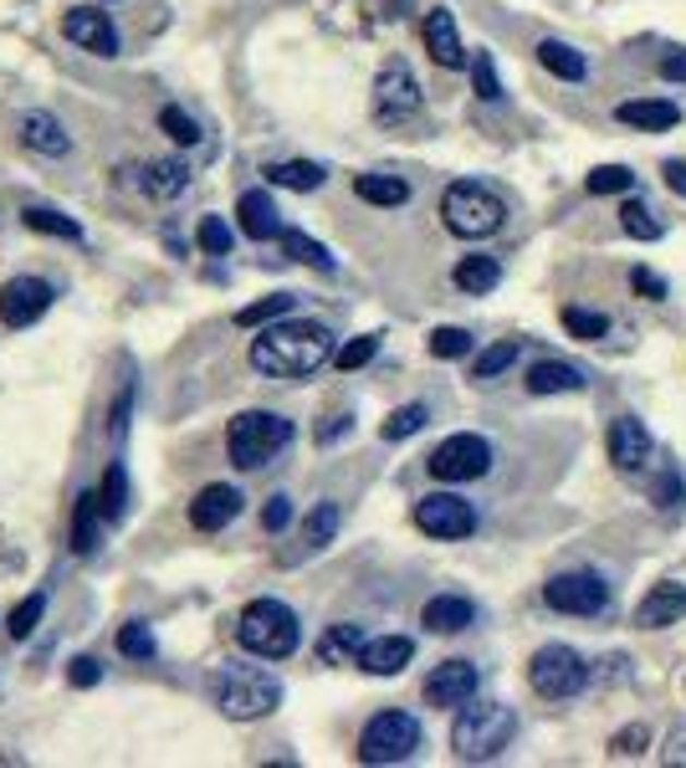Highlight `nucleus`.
I'll return each instance as SVG.
<instances>
[{
  "label": "nucleus",
  "mask_w": 686,
  "mask_h": 768,
  "mask_svg": "<svg viewBox=\"0 0 686 768\" xmlns=\"http://www.w3.org/2000/svg\"><path fill=\"white\" fill-rule=\"evenodd\" d=\"M420 737H425L420 718H410V712H374L359 733V764H405V758H416Z\"/></svg>",
  "instance_id": "nucleus-8"
},
{
  "label": "nucleus",
  "mask_w": 686,
  "mask_h": 768,
  "mask_svg": "<svg viewBox=\"0 0 686 768\" xmlns=\"http://www.w3.org/2000/svg\"><path fill=\"white\" fill-rule=\"evenodd\" d=\"M298 615L287 610L282 600H272V595H262V600H252L246 610H241V620H236V646L246 656H256V661H282V656L298 651Z\"/></svg>",
  "instance_id": "nucleus-4"
},
{
  "label": "nucleus",
  "mask_w": 686,
  "mask_h": 768,
  "mask_svg": "<svg viewBox=\"0 0 686 768\" xmlns=\"http://www.w3.org/2000/svg\"><path fill=\"white\" fill-rule=\"evenodd\" d=\"M98 523H108L103 497H98V492H83L77 507H72V553H93V549H98Z\"/></svg>",
  "instance_id": "nucleus-30"
},
{
  "label": "nucleus",
  "mask_w": 686,
  "mask_h": 768,
  "mask_svg": "<svg viewBox=\"0 0 686 768\" xmlns=\"http://www.w3.org/2000/svg\"><path fill=\"white\" fill-rule=\"evenodd\" d=\"M661 175H666V184L676 190V195H686V165H682V159H666V165H661Z\"/></svg>",
  "instance_id": "nucleus-58"
},
{
  "label": "nucleus",
  "mask_w": 686,
  "mask_h": 768,
  "mask_svg": "<svg viewBox=\"0 0 686 768\" xmlns=\"http://www.w3.org/2000/svg\"><path fill=\"white\" fill-rule=\"evenodd\" d=\"M420 83L416 72L405 68V62H385L380 77H374V118L380 123H405V118L420 113Z\"/></svg>",
  "instance_id": "nucleus-12"
},
{
  "label": "nucleus",
  "mask_w": 686,
  "mask_h": 768,
  "mask_svg": "<svg viewBox=\"0 0 686 768\" xmlns=\"http://www.w3.org/2000/svg\"><path fill=\"white\" fill-rule=\"evenodd\" d=\"M619 231L636 236V241H661V236H666V220H655V211L646 201H625L619 205Z\"/></svg>",
  "instance_id": "nucleus-35"
},
{
  "label": "nucleus",
  "mask_w": 686,
  "mask_h": 768,
  "mask_svg": "<svg viewBox=\"0 0 686 768\" xmlns=\"http://www.w3.org/2000/svg\"><path fill=\"white\" fill-rule=\"evenodd\" d=\"M564 328H569L574 338H585V344H600L604 334H610V317L604 313H589V308H564Z\"/></svg>",
  "instance_id": "nucleus-46"
},
{
  "label": "nucleus",
  "mask_w": 686,
  "mask_h": 768,
  "mask_svg": "<svg viewBox=\"0 0 686 768\" xmlns=\"http://www.w3.org/2000/svg\"><path fill=\"white\" fill-rule=\"evenodd\" d=\"M349 425H353V416H328L318 425V446H334L338 435H349Z\"/></svg>",
  "instance_id": "nucleus-56"
},
{
  "label": "nucleus",
  "mask_w": 686,
  "mask_h": 768,
  "mask_svg": "<svg viewBox=\"0 0 686 768\" xmlns=\"http://www.w3.org/2000/svg\"><path fill=\"white\" fill-rule=\"evenodd\" d=\"M615 118L625 129H640V134H666V129L682 123V108L671 98H630L615 108Z\"/></svg>",
  "instance_id": "nucleus-23"
},
{
  "label": "nucleus",
  "mask_w": 686,
  "mask_h": 768,
  "mask_svg": "<svg viewBox=\"0 0 686 768\" xmlns=\"http://www.w3.org/2000/svg\"><path fill=\"white\" fill-rule=\"evenodd\" d=\"M425 420H431L425 405H400V410H389V416H385L380 435H385V441H410L416 431H425Z\"/></svg>",
  "instance_id": "nucleus-42"
},
{
  "label": "nucleus",
  "mask_w": 686,
  "mask_h": 768,
  "mask_svg": "<svg viewBox=\"0 0 686 768\" xmlns=\"http://www.w3.org/2000/svg\"><path fill=\"white\" fill-rule=\"evenodd\" d=\"M129 410H134V384H129V389L118 395V405H113V425H108L113 441H123V431H129Z\"/></svg>",
  "instance_id": "nucleus-54"
},
{
  "label": "nucleus",
  "mask_w": 686,
  "mask_h": 768,
  "mask_svg": "<svg viewBox=\"0 0 686 768\" xmlns=\"http://www.w3.org/2000/svg\"><path fill=\"white\" fill-rule=\"evenodd\" d=\"M364 651V631L359 625H328L318 640V661L323 667H344V661H359Z\"/></svg>",
  "instance_id": "nucleus-31"
},
{
  "label": "nucleus",
  "mask_w": 686,
  "mask_h": 768,
  "mask_svg": "<svg viewBox=\"0 0 686 768\" xmlns=\"http://www.w3.org/2000/svg\"><path fill=\"white\" fill-rule=\"evenodd\" d=\"M236 226L241 236H252V241H282V211L272 201L267 190H241V201H236Z\"/></svg>",
  "instance_id": "nucleus-19"
},
{
  "label": "nucleus",
  "mask_w": 686,
  "mask_h": 768,
  "mask_svg": "<svg viewBox=\"0 0 686 768\" xmlns=\"http://www.w3.org/2000/svg\"><path fill=\"white\" fill-rule=\"evenodd\" d=\"M482 686V671L471 661H441V667L425 676V701L431 707H467Z\"/></svg>",
  "instance_id": "nucleus-17"
},
{
  "label": "nucleus",
  "mask_w": 686,
  "mask_h": 768,
  "mask_svg": "<svg viewBox=\"0 0 686 768\" xmlns=\"http://www.w3.org/2000/svg\"><path fill=\"white\" fill-rule=\"evenodd\" d=\"M585 190L589 195H630V190H636V175L625 165H600V169H589Z\"/></svg>",
  "instance_id": "nucleus-43"
},
{
  "label": "nucleus",
  "mask_w": 686,
  "mask_h": 768,
  "mask_svg": "<svg viewBox=\"0 0 686 768\" xmlns=\"http://www.w3.org/2000/svg\"><path fill=\"white\" fill-rule=\"evenodd\" d=\"M68 682H72V686H98V682H103V667H98V656H72V667H68Z\"/></svg>",
  "instance_id": "nucleus-52"
},
{
  "label": "nucleus",
  "mask_w": 686,
  "mask_h": 768,
  "mask_svg": "<svg viewBox=\"0 0 686 768\" xmlns=\"http://www.w3.org/2000/svg\"><path fill=\"white\" fill-rule=\"evenodd\" d=\"M374 353H380V334H364V338H349V344L334 353V364L338 369H364Z\"/></svg>",
  "instance_id": "nucleus-49"
},
{
  "label": "nucleus",
  "mask_w": 686,
  "mask_h": 768,
  "mask_svg": "<svg viewBox=\"0 0 686 768\" xmlns=\"http://www.w3.org/2000/svg\"><path fill=\"white\" fill-rule=\"evenodd\" d=\"M661 77H666V83H686V51L661 57Z\"/></svg>",
  "instance_id": "nucleus-57"
},
{
  "label": "nucleus",
  "mask_w": 686,
  "mask_h": 768,
  "mask_svg": "<svg viewBox=\"0 0 686 768\" xmlns=\"http://www.w3.org/2000/svg\"><path fill=\"white\" fill-rule=\"evenodd\" d=\"M51 283L47 277H32V272H21V277H11V283L0 287V323L5 328H32V323H41L51 308Z\"/></svg>",
  "instance_id": "nucleus-13"
},
{
  "label": "nucleus",
  "mask_w": 686,
  "mask_h": 768,
  "mask_svg": "<svg viewBox=\"0 0 686 768\" xmlns=\"http://www.w3.org/2000/svg\"><path fill=\"white\" fill-rule=\"evenodd\" d=\"M630 287H636L640 298H651V302H661V298L671 292L666 277H661V272H651V267H636V272H630Z\"/></svg>",
  "instance_id": "nucleus-51"
},
{
  "label": "nucleus",
  "mask_w": 686,
  "mask_h": 768,
  "mask_svg": "<svg viewBox=\"0 0 686 768\" xmlns=\"http://www.w3.org/2000/svg\"><path fill=\"white\" fill-rule=\"evenodd\" d=\"M682 615H686V585L682 579H661V585H651V595L636 604L640 631H666V625H676Z\"/></svg>",
  "instance_id": "nucleus-21"
},
{
  "label": "nucleus",
  "mask_w": 686,
  "mask_h": 768,
  "mask_svg": "<svg viewBox=\"0 0 686 768\" xmlns=\"http://www.w3.org/2000/svg\"><path fill=\"white\" fill-rule=\"evenodd\" d=\"M353 195L364 205H385V211H395V205L410 201V184L400 180V175H359L353 180Z\"/></svg>",
  "instance_id": "nucleus-32"
},
{
  "label": "nucleus",
  "mask_w": 686,
  "mask_h": 768,
  "mask_svg": "<svg viewBox=\"0 0 686 768\" xmlns=\"http://www.w3.org/2000/svg\"><path fill=\"white\" fill-rule=\"evenodd\" d=\"M292 435L298 425L277 410H246V416L231 420V431H226V452H231V467L241 471H262L277 452L292 446Z\"/></svg>",
  "instance_id": "nucleus-6"
},
{
  "label": "nucleus",
  "mask_w": 686,
  "mask_h": 768,
  "mask_svg": "<svg viewBox=\"0 0 686 768\" xmlns=\"http://www.w3.org/2000/svg\"><path fill=\"white\" fill-rule=\"evenodd\" d=\"M98 497H103V513H108V523H118L123 513H129V467H123V461H108Z\"/></svg>",
  "instance_id": "nucleus-37"
},
{
  "label": "nucleus",
  "mask_w": 686,
  "mask_h": 768,
  "mask_svg": "<svg viewBox=\"0 0 686 768\" xmlns=\"http://www.w3.org/2000/svg\"><path fill=\"white\" fill-rule=\"evenodd\" d=\"M262 175H267V184H277V190H298V195L323 190V180H328V169L313 165V159H282V165H267Z\"/></svg>",
  "instance_id": "nucleus-28"
},
{
  "label": "nucleus",
  "mask_w": 686,
  "mask_h": 768,
  "mask_svg": "<svg viewBox=\"0 0 686 768\" xmlns=\"http://www.w3.org/2000/svg\"><path fill=\"white\" fill-rule=\"evenodd\" d=\"M298 308V298L292 292H272V298H262V302H246L241 313H236V323L241 328H262V323H277V317H287Z\"/></svg>",
  "instance_id": "nucleus-39"
},
{
  "label": "nucleus",
  "mask_w": 686,
  "mask_h": 768,
  "mask_svg": "<svg viewBox=\"0 0 686 768\" xmlns=\"http://www.w3.org/2000/svg\"><path fill=\"white\" fill-rule=\"evenodd\" d=\"M287 523H292V497H267V507H262V528L267 533H287Z\"/></svg>",
  "instance_id": "nucleus-50"
},
{
  "label": "nucleus",
  "mask_w": 686,
  "mask_h": 768,
  "mask_svg": "<svg viewBox=\"0 0 686 768\" xmlns=\"http://www.w3.org/2000/svg\"><path fill=\"white\" fill-rule=\"evenodd\" d=\"M477 620V604L467 600V595H435V600H425V610H420V625L431 635H461Z\"/></svg>",
  "instance_id": "nucleus-24"
},
{
  "label": "nucleus",
  "mask_w": 686,
  "mask_h": 768,
  "mask_svg": "<svg viewBox=\"0 0 686 768\" xmlns=\"http://www.w3.org/2000/svg\"><path fill=\"white\" fill-rule=\"evenodd\" d=\"M425 349H431L435 359H467L471 334H467V328H435V334L425 338Z\"/></svg>",
  "instance_id": "nucleus-47"
},
{
  "label": "nucleus",
  "mask_w": 686,
  "mask_h": 768,
  "mask_svg": "<svg viewBox=\"0 0 686 768\" xmlns=\"http://www.w3.org/2000/svg\"><path fill=\"white\" fill-rule=\"evenodd\" d=\"M41 615H47V595L36 589V595H26V600L11 610V620H5V631H11V640H32L36 625H41Z\"/></svg>",
  "instance_id": "nucleus-41"
},
{
  "label": "nucleus",
  "mask_w": 686,
  "mask_h": 768,
  "mask_svg": "<svg viewBox=\"0 0 686 768\" xmlns=\"http://www.w3.org/2000/svg\"><path fill=\"white\" fill-rule=\"evenodd\" d=\"M513 737H518V712H513L507 701H477L471 697L467 707H456L452 748H456L461 764H492Z\"/></svg>",
  "instance_id": "nucleus-2"
},
{
  "label": "nucleus",
  "mask_w": 686,
  "mask_h": 768,
  "mask_svg": "<svg viewBox=\"0 0 686 768\" xmlns=\"http://www.w3.org/2000/svg\"><path fill=\"white\" fill-rule=\"evenodd\" d=\"M246 359H252V369L262 380H308V374H318L334 359V334H328V323L287 313L277 323H262V334L252 338Z\"/></svg>",
  "instance_id": "nucleus-1"
},
{
  "label": "nucleus",
  "mask_w": 686,
  "mask_h": 768,
  "mask_svg": "<svg viewBox=\"0 0 686 768\" xmlns=\"http://www.w3.org/2000/svg\"><path fill=\"white\" fill-rule=\"evenodd\" d=\"M338 523H344L338 502H318V507L302 518V553H323V549H328V543L338 538Z\"/></svg>",
  "instance_id": "nucleus-33"
},
{
  "label": "nucleus",
  "mask_w": 686,
  "mask_h": 768,
  "mask_svg": "<svg viewBox=\"0 0 686 768\" xmlns=\"http://www.w3.org/2000/svg\"><path fill=\"white\" fill-rule=\"evenodd\" d=\"M159 129H165L169 139H174V144H180V149H195V144H201V123H195V118L184 113V108H174V103H169V108H159Z\"/></svg>",
  "instance_id": "nucleus-45"
},
{
  "label": "nucleus",
  "mask_w": 686,
  "mask_h": 768,
  "mask_svg": "<svg viewBox=\"0 0 686 768\" xmlns=\"http://www.w3.org/2000/svg\"><path fill=\"white\" fill-rule=\"evenodd\" d=\"M471 93L482 103H503V83H497V62H492V51L477 47L471 57Z\"/></svg>",
  "instance_id": "nucleus-44"
},
{
  "label": "nucleus",
  "mask_w": 686,
  "mask_h": 768,
  "mask_svg": "<svg viewBox=\"0 0 686 768\" xmlns=\"http://www.w3.org/2000/svg\"><path fill=\"white\" fill-rule=\"evenodd\" d=\"M655 502H661V507H676V502H682V471H666V477H661V482H655Z\"/></svg>",
  "instance_id": "nucleus-53"
},
{
  "label": "nucleus",
  "mask_w": 686,
  "mask_h": 768,
  "mask_svg": "<svg viewBox=\"0 0 686 768\" xmlns=\"http://www.w3.org/2000/svg\"><path fill=\"white\" fill-rule=\"evenodd\" d=\"M118 656H129V661H154L159 656V640L144 620H129L123 631H118Z\"/></svg>",
  "instance_id": "nucleus-40"
},
{
  "label": "nucleus",
  "mask_w": 686,
  "mask_h": 768,
  "mask_svg": "<svg viewBox=\"0 0 686 768\" xmlns=\"http://www.w3.org/2000/svg\"><path fill=\"white\" fill-rule=\"evenodd\" d=\"M165 247H169V251H184V236L174 231V226H165Z\"/></svg>",
  "instance_id": "nucleus-59"
},
{
  "label": "nucleus",
  "mask_w": 686,
  "mask_h": 768,
  "mask_svg": "<svg viewBox=\"0 0 686 768\" xmlns=\"http://www.w3.org/2000/svg\"><path fill=\"white\" fill-rule=\"evenodd\" d=\"M452 283L467 292V298H486L492 287L503 283V267H497V256H461L452 272Z\"/></svg>",
  "instance_id": "nucleus-29"
},
{
  "label": "nucleus",
  "mask_w": 686,
  "mask_h": 768,
  "mask_svg": "<svg viewBox=\"0 0 686 768\" xmlns=\"http://www.w3.org/2000/svg\"><path fill=\"white\" fill-rule=\"evenodd\" d=\"M195 241H201L205 256H226L236 236H231V226H226L220 216H205V220H201V231H195Z\"/></svg>",
  "instance_id": "nucleus-48"
},
{
  "label": "nucleus",
  "mask_w": 686,
  "mask_h": 768,
  "mask_svg": "<svg viewBox=\"0 0 686 768\" xmlns=\"http://www.w3.org/2000/svg\"><path fill=\"white\" fill-rule=\"evenodd\" d=\"M410 661H416L410 635H380V640H364V651H359V671L369 676H400Z\"/></svg>",
  "instance_id": "nucleus-22"
},
{
  "label": "nucleus",
  "mask_w": 686,
  "mask_h": 768,
  "mask_svg": "<svg viewBox=\"0 0 686 768\" xmlns=\"http://www.w3.org/2000/svg\"><path fill=\"white\" fill-rule=\"evenodd\" d=\"M425 51H431V62L435 68H467L471 57L467 47H461V36H456V16L446 11V5H435V11H425Z\"/></svg>",
  "instance_id": "nucleus-20"
},
{
  "label": "nucleus",
  "mask_w": 686,
  "mask_h": 768,
  "mask_svg": "<svg viewBox=\"0 0 686 768\" xmlns=\"http://www.w3.org/2000/svg\"><path fill=\"white\" fill-rule=\"evenodd\" d=\"M210 697H216L220 718L231 722H256L282 707V682L272 676L267 667H252V661H226L210 682Z\"/></svg>",
  "instance_id": "nucleus-3"
},
{
  "label": "nucleus",
  "mask_w": 686,
  "mask_h": 768,
  "mask_svg": "<svg viewBox=\"0 0 686 768\" xmlns=\"http://www.w3.org/2000/svg\"><path fill=\"white\" fill-rule=\"evenodd\" d=\"M538 68H543V72H553L558 83H585V77H589L585 51H574L569 41H558V36H549V41H538Z\"/></svg>",
  "instance_id": "nucleus-27"
},
{
  "label": "nucleus",
  "mask_w": 686,
  "mask_h": 768,
  "mask_svg": "<svg viewBox=\"0 0 686 768\" xmlns=\"http://www.w3.org/2000/svg\"><path fill=\"white\" fill-rule=\"evenodd\" d=\"M62 36L77 41L93 57H118V26L108 21V11H93V5H72L62 16Z\"/></svg>",
  "instance_id": "nucleus-16"
},
{
  "label": "nucleus",
  "mask_w": 686,
  "mask_h": 768,
  "mask_svg": "<svg viewBox=\"0 0 686 768\" xmlns=\"http://www.w3.org/2000/svg\"><path fill=\"white\" fill-rule=\"evenodd\" d=\"M236 518H241V492L226 482L201 487V497L190 502V528H201V533H220V528H231Z\"/></svg>",
  "instance_id": "nucleus-18"
},
{
  "label": "nucleus",
  "mask_w": 686,
  "mask_h": 768,
  "mask_svg": "<svg viewBox=\"0 0 686 768\" xmlns=\"http://www.w3.org/2000/svg\"><path fill=\"white\" fill-rule=\"evenodd\" d=\"M604 446H610V461H615V471H625V477H636V471H646V461H651V431L640 425L636 416H619L610 420V435H604Z\"/></svg>",
  "instance_id": "nucleus-15"
},
{
  "label": "nucleus",
  "mask_w": 686,
  "mask_h": 768,
  "mask_svg": "<svg viewBox=\"0 0 686 768\" xmlns=\"http://www.w3.org/2000/svg\"><path fill=\"white\" fill-rule=\"evenodd\" d=\"M425 467H431L435 482H477L492 471V441L486 435H471V431H456L446 435L431 456H425Z\"/></svg>",
  "instance_id": "nucleus-9"
},
{
  "label": "nucleus",
  "mask_w": 686,
  "mask_h": 768,
  "mask_svg": "<svg viewBox=\"0 0 686 768\" xmlns=\"http://www.w3.org/2000/svg\"><path fill=\"white\" fill-rule=\"evenodd\" d=\"M585 369L579 364H564V359H538L528 369V395H579L585 389Z\"/></svg>",
  "instance_id": "nucleus-25"
},
{
  "label": "nucleus",
  "mask_w": 686,
  "mask_h": 768,
  "mask_svg": "<svg viewBox=\"0 0 686 768\" xmlns=\"http://www.w3.org/2000/svg\"><path fill=\"white\" fill-rule=\"evenodd\" d=\"M282 251L292 256V262H302V267H313V272H338L334 251L323 247V241H313V236H302V231H282Z\"/></svg>",
  "instance_id": "nucleus-34"
},
{
  "label": "nucleus",
  "mask_w": 686,
  "mask_h": 768,
  "mask_svg": "<svg viewBox=\"0 0 686 768\" xmlns=\"http://www.w3.org/2000/svg\"><path fill=\"white\" fill-rule=\"evenodd\" d=\"M139 190L149 201H174V195L190 190V165L184 159H149V165L139 169Z\"/></svg>",
  "instance_id": "nucleus-26"
},
{
  "label": "nucleus",
  "mask_w": 686,
  "mask_h": 768,
  "mask_svg": "<svg viewBox=\"0 0 686 768\" xmlns=\"http://www.w3.org/2000/svg\"><path fill=\"white\" fill-rule=\"evenodd\" d=\"M416 528L425 538H441V543H456V538L477 533V507L456 492H431V497L416 502Z\"/></svg>",
  "instance_id": "nucleus-11"
},
{
  "label": "nucleus",
  "mask_w": 686,
  "mask_h": 768,
  "mask_svg": "<svg viewBox=\"0 0 686 768\" xmlns=\"http://www.w3.org/2000/svg\"><path fill=\"white\" fill-rule=\"evenodd\" d=\"M528 686H533L543 701H569L589 686V661L574 646H538L533 661H528Z\"/></svg>",
  "instance_id": "nucleus-7"
},
{
  "label": "nucleus",
  "mask_w": 686,
  "mask_h": 768,
  "mask_svg": "<svg viewBox=\"0 0 686 768\" xmlns=\"http://www.w3.org/2000/svg\"><path fill=\"white\" fill-rule=\"evenodd\" d=\"M16 139L32 154H41V159H62V154H72L68 123H62L57 113H47V108H26V113H16Z\"/></svg>",
  "instance_id": "nucleus-14"
},
{
  "label": "nucleus",
  "mask_w": 686,
  "mask_h": 768,
  "mask_svg": "<svg viewBox=\"0 0 686 768\" xmlns=\"http://www.w3.org/2000/svg\"><path fill=\"white\" fill-rule=\"evenodd\" d=\"M543 604L558 610V615H604L610 610V585L589 568H574V574H553L543 585Z\"/></svg>",
  "instance_id": "nucleus-10"
},
{
  "label": "nucleus",
  "mask_w": 686,
  "mask_h": 768,
  "mask_svg": "<svg viewBox=\"0 0 686 768\" xmlns=\"http://www.w3.org/2000/svg\"><path fill=\"white\" fill-rule=\"evenodd\" d=\"M610 748H615V758H630V753H640V748H646V728H625V733H619Z\"/></svg>",
  "instance_id": "nucleus-55"
},
{
  "label": "nucleus",
  "mask_w": 686,
  "mask_h": 768,
  "mask_svg": "<svg viewBox=\"0 0 686 768\" xmlns=\"http://www.w3.org/2000/svg\"><path fill=\"white\" fill-rule=\"evenodd\" d=\"M21 220L32 226V231H41V236H62V241H83V226L72 216H62V211H51V205H26L21 211Z\"/></svg>",
  "instance_id": "nucleus-36"
},
{
  "label": "nucleus",
  "mask_w": 686,
  "mask_h": 768,
  "mask_svg": "<svg viewBox=\"0 0 686 768\" xmlns=\"http://www.w3.org/2000/svg\"><path fill=\"white\" fill-rule=\"evenodd\" d=\"M522 353V338H503V344H492V349L477 353V369H471V380H497V374H507V369L518 364Z\"/></svg>",
  "instance_id": "nucleus-38"
},
{
  "label": "nucleus",
  "mask_w": 686,
  "mask_h": 768,
  "mask_svg": "<svg viewBox=\"0 0 686 768\" xmlns=\"http://www.w3.org/2000/svg\"><path fill=\"white\" fill-rule=\"evenodd\" d=\"M441 220H446V231L461 236V241H486V236L503 231L507 205H503V195L486 190V184L456 180V184H446V195H441Z\"/></svg>",
  "instance_id": "nucleus-5"
}]
</instances>
